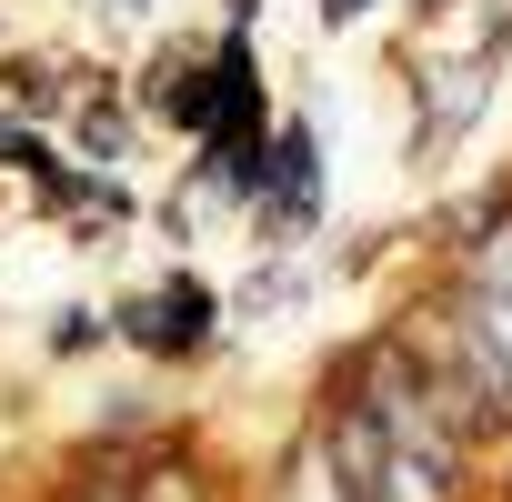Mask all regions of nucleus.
I'll return each mask as SVG.
<instances>
[{
    "label": "nucleus",
    "instance_id": "obj_1",
    "mask_svg": "<svg viewBox=\"0 0 512 502\" xmlns=\"http://www.w3.org/2000/svg\"><path fill=\"white\" fill-rule=\"evenodd\" d=\"M251 211H262L282 241H312V231H322V141H312V121H272Z\"/></svg>",
    "mask_w": 512,
    "mask_h": 502
},
{
    "label": "nucleus",
    "instance_id": "obj_2",
    "mask_svg": "<svg viewBox=\"0 0 512 502\" xmlns=\"http://www.w3.org/2000/svg\"><path fill=\"white\" fill-rule=\"evenodd\" d=\"M211 322H221V292L191 282V272H171L161 292H131L121 302V342H141L151 362H191L211 342Z\"/></svg>",
    "mask_w": 512,
    "mask_h": 502
},
{
    "label": "nucleus",
    "instance_id": "obj_3",
    "mask_svg": "<svg viewBox=\"0 0 512 502\" xmlns=\"http://www.w3.org/2000/svg\"><path fill=\"white\" fill-rule=\"evenodd\" d=\"M482 91H492V51H472V61H422V151H442L452 131H472Z\"/></svg>",
    "mask_w": 512,
    "mask_h": 502
},
{
    "label": "nucleus",
    "instance_id": "obj_4",
    "mask_svg": "<svg viewBox=\"0 0 512 502\" xmlns=\"http://www.w3.org/2000/svg\"><path fill=\"white\" fill-rule=\"evenodd\" d=\"M81 151H91V161H121V151H131V111H121V101H91V111H81Z\"/></svg>",
    "mask_w": 512,
    "mask_h": 502
},
{
    "label": "nucleus",
    "instance_id": "obj_5",
    "mask_svg": "<svg viewBox=\"0 0 512 502\" xmlns=\"http://www.w3.org/2000/svg\"><path fill=\"white\" fill-rule=\"evenodd\" d=\"M91 342H101V322H91V312H71V322H51V352H91Z\"/></svg>",
    "mask_w": 512,
    "mask_h": 502
},
{
    "label": "nucleus",
    "instance_id": "obj_6",
    "mask_svg": "<svg viewBox=\"0 0 512 502\" xmlns=\"http://www.w3.org/2000/svg\"><path fill=\"white\" fill-rule=\"evenodd\" d=\"M101 11H111V21H141V11H161V0H101Z\"/></svg>",
    "mask_w": 512,
    "mask_h": 502
},
{
    "label": "nucleus",
    "instance_id": "obj_7",
    "mask_svg": "<svg viewBox=\"0 0 512 502\" xmlns=\"http://www.w3.org/2000/svg\"><path fill=\"white\" fill-rule=\"evenodd\" d=\"M322 11H332V21H362V11H372V0H322Z\"/></svg>",
    "mask_w": 512,
    "mask_h": 502
},
{
    "label": "nucleus",
    "instance_id": "obj_8",
    "mask_svg": "<svg viewBox=\"0 0 512 502\" xmlns=\"http://www.w3.org/2000/svg\"><path fill=\"white\" fill-rule=\"evenodd\" d=\"M81 502H131V492H111V482H101V492H81Z\"/></svg>",
    "mask_w": 512,
    "mask_h": 502
}]
</instances>
